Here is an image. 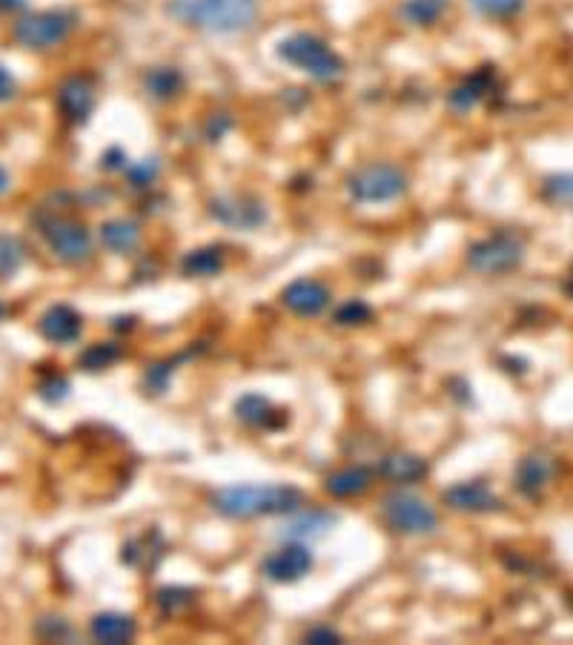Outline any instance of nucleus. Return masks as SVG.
<instances>
[{"label": "nucleus", "instance_id": "obj_1", "mask_svg": "<svg viewBox=\"0 0 573 645\" xmlns=\"http://www.w3.org/2000/svg\"><path fill=\"white\" fill-rule=\"evenodd\" d=\"M167 15L189 30L239 35L258 21V0H169Z\"/></svg>", "mask_w": 573, "mask_h": 645}, {"label": "nucleus", "instance_id": "obj_2", "mask_svg": "<svg viewBox=\"0 0 573 645\" xmlns=\"http://www.w3.org/2000/svg\"><path fill=\"white\" fill-rule=\"evenodd\" d=\"M305 502V493L293 485H233L212 496V507L230 520L293 514Z\"/></svg>", "mask_w": 573, "mask_h": 645}, {"label": "nucleus", "instance_id": "obj_3", "mask_svg": "<svg viewBox=\"0 0 573 645\" xmlns=\"http://www.w3.org/2000/svg\"><path fill=\"white\" fill-rule=\"evenodd\" d=\"M276 52L278 58L307 73L310 78L321 80V84H333L344 75V61H341L339 52L330 50L327 41H321L319 35H310V32L287 35Z\"/></svg>", "mask_w": 573, "mask_h": 645}, {"label": "nucleus", "instance_id": "obj_4", "mask_svg": "<svg viewBox=\"0 0 573 645\" xmlns=\"http://www.w3.org/2000/svg\"><path fill=\"white\" fill-rule=\"evenodd\" d=\"M525 262V239L519 232L499 230L473 241L467 250V267L480 276H505Z\"/></svg>", "mask_w": 573, "mask_h": 645}, {"label": "nucleus", "instance_id": "obj_5", "mask_svg": "<svg viewBox=\"0 0 573 645\" xmlns=\"http://www.w3.org/2000/svg\"><path fill=\"white\" fill-rule=\"evenodd\" d=\"M348 193L359 204H387L407 193V173L396 164L373 161L348 175Z\"/></svg>", "mask_w": 573, "mask_h": 645}, {"label": "nucleus", "instance_id": "obj_6", "mask_svg": "<svg viewBox=\"0 0 573 645\" xmlns=\"http://www.w3.org/2000/svg\"><path fill=\"white\" fill-rule=\"evenodd\" d=\"M73 12H66V9H46V12H30V15H23L21 21L15 23L12 35H15V41L23 50L44 52L52 50V46L64 44L66 37L73 35Z\"/></svg>", "mask_w": 573, "mask_h": 645}, {"label": "nucleus", "instance_id": "obj_7", "mask_svg": "<svg viewBox=\"0 0 573 645\" xmlns=\"http://www.w3.org/2000/svg\"><path fill=\"white\" fill-rule=\"evenodd\" d=\"M382 514L387 525L407 537H421V534H433L439 528V514L428 500H421L416 493L396 491L385 496L382 502Z\"/></svg>", "mask_w": 573, "mask_h": 645}, {"label": "nucleus", "instance_id": "obj_8", "mask_svg": "<svg viewBox=\"0 0 573 645\" xmlns=\"http://www.w3.org/2000/svg\"><path fill=\"white\" fill-rule=\"evenodd\" d=\"M37 225H41V236H44L46 244L52 247V253L58 255L60 262L80 264L92 255V232L80 221H75V218L44 216Z\"/></svg>", "mask_w": 573, "mask_h": 645}, {"label": "nucleus", "instance_id": "obj_9", "mask_svg": "<svg viewBox=\"0 0 573 645\" xmlns=\"http://www.w3.org/2000/svg\"><path fill=\"white\" fill-rule=\"evenodd\" d=\"M207 212L212 221L230 230H258L267 225V204L250 193H227V196L210 198Z\"/></svg>", "mask_w": 573, "mask_h": 645}, {"label": "nucleus", "instance_id": "obj_10", "mask_svg": "<svg viewBox=\"0 0 573 645\" xmlns=\"http://www.w3.org/2000/svg\"><path fill=\"white\" fill-rule=\"evenodd\" d=\"M330 298H333L330 287L319 278H296L282 291V305L301 319H312V316L324 313Z\"/></svg>", "mask_w": 573, "mask_h": 645}, {"label": "nucleus", "instance_id": "obj_11", "mask_svg": "<svg viewBox=\"0 0 573 645\" xmlns=\"http://www.w3.org/2000/svg\"><path fill=\"white\" fill-rule=\"evenodd\" d=\"M496 89H499V75H496V66H482V69H476V73L467 75L462 84H456V87H453V92L448 95V103L453 112L465 116V112H471V109L480 107L485 98H491Z\"/></svg>", "mask_w": 573, "mask_h": 645}, {"label": "nucleus", "instance_id": "obj_12", "mask_svg": "<svg viewBox=\"0 0 573 645\" xmlns=\"http://www.w3.org/2000/svg\"><path fill=\"white\" fill-rule=\"evenodd\" d=\"M312 571V554L305 543H290L269 554L264 562V573L273 582H298Z\"/></svg>", "mask_w": 573, "mask_h": 645}, {"label": "nucleus", "instance_id": "obj_13", "mask_svg": "<svg viewBox=\"0 0 573 645\" xmlns=\"http://www.w3.org/2000/svg\"><path fill=\"white\" fill-rule=\"evenodd\" d=\"M58 109L69 123H87L95 109V80L73 75L58 87Z\"/></svg>", "mask_w": 573, "mask_h": 645}, {"label": "nucleus", "instance_id": "obj_14", "mask_svg": "<svg viewBox=\"0 0 573 645\" xmlns=\"http://www.w3.org/2000/svg\"><path fill=\"white\" fill-rule=\"evenodd\" d=\"M444 505L459 511V514H494L502 511V500L485 482H462L444 491Z\"/></svg>", "mask_w": 573, "mask_h": 645}, {"label": "nucleus", "instance_id": "obj_15", "mask_svg": "<svg viewBox=\"0 0 573 645\" xmlns=\"http://www.w3.org/2000/svg\"><path fill=\"white\" fill-rule=\"evenodd\" d=\"M37 330L52 345H73L84 330L80 313L69 305H52L49 310L37 319Z\"/></svg>", "mask_w": 573, "mask_h": 645}, {"label": "nucleus", "instance_id": "obj_16", "mask_svg": "<svg viewBox=\"0 0 573 645\" xmlns=\"http://www.w3.org/2000/svg\"><path fill=\"white\" fill-rule=\"evenodd\" d=\"M335 523H339V516L330 511H293V516L282 528V537L293 539V543H312V539L327 537Z\"/></svg>", "mask_w": 573, "mask_h": 645}, {"label": "nucleus", "instance_id": "obj_17", "mask_svg": "<svg viewBox=\"0 0 573 645\" xmlns=\"http://www.w3.org/2000/svg\"><path fill=\"white\" fill-rule=\"evenodd\" d=\"M553 471H557L553 457H548L544 450H533V453L519 459V468H516V488H519L525 496H539L553 479Z\"/></svg>", "mask_w": 573, "mask_h": 645}, {"label": "nucleus", "instance_id": "obj_18", "mask_svg": "<svg viewBox=\"0 0 573 645\" xmlns=\"http://www.w3.org/2000/svg\"><path fill=\"white\" fill-rule=\"evenodd\" d=\"M378 477H385L387 482H396V485H410V482H419V479L428 477V462L416 453H405V450H396V453H387L378 462Z\"/></svg>", "mask_w": 573, "mask_h": 645}, {"label": "nucleus", "instance_id": "obj_19", "mask_svg": "<svg viewBox=\"0 0 573 645\" xmlns=\"http://www.w3.org/2000/svg\"><path fill=\"white\" fill-rule=\"evenodd\" d=\"M235 416H239L244 425H250V428L264 430L282 428L284 422H287V414H284V411H276L273 402L264 400V396H255V393H247V396H241V400L235 402Z\"/></svg>", "mask_w": 573, "mask_h": 645}, {"label": "nucleus", "instance_id": "obj_20", "mask_svg": "<svg viewBox=\"0 0 573 645\" xmlns=\"http://www.w3.org/2000/svg\"><path fill=\"white\" fill-rule=\"evenodd\" d=\"M89 634L95 643L107 645H124L135 637V620L130 614H118V611H103L95 614L89 623Z\"/></svg>", "mask_w": 573, "mask_h": 645}, {"label": "nucleus", "instance_id": "obj_21", "mask_svg": "<svg viewBox=\"0 0 573 645\" xmlns=\"http://www.w3.org/2000/svg\"><path fill=\"white\" fill-rule=\"evenodd\" d=\"M101 244L107 247L109 253L115 255H130L141 247V225L132 221V218H112V221H103L101 225Z\"/></svg>", "mask_w": 573, "mask_h": 645}, {"label": "nucleus", "instance_id": "obj_22", "mask_svg": "<svg viewBox=\"0 0 573 645\" xmlns=\"http://www.w3.org/2000/svg\"><path fill=\"white\" fill-rule=\"evenodd\" d=\"M227 264L224 247L210 244V247H198V250H189L181 259V273L189 278H212L218 276Z\"/></svg>", "mask_w": 573, "mask_h": 645}, {"label": "nucleus", "instance_id": "obj_23", "mask_svg": "<svg viewBox=\"0 0 573 645\" xmlns=\"http://www.w3.org/2000/svg\"><path fill=\"white\" fill-rule=\"evenodd\" d=\"M371 485H373V473L367 471V468H362V464H356V468H341V471L330 473L324 482L327 493L335 496V500H353V496H362V493Z\"/></svg>", "mask_w": 573, "mask_h": 645}, {"label": "nucleus", "instance_id": "obj_24", "mask_svg": "<svg viewBox=\"0 0 573 645\" xmlns=\"http://www.w3.org/2000/svg\"><path fill=\"white\" fill-rule=\"evenodd\" d=\"M144 89L155 101H173L184 89V75L175 66H155L144 78Z\"/></svg>", "mask_w": 573, "mask_h": 645}, {"label": "nucleus", "instance_id": "obj_25", "mask_svg": "<svg viewBox=\"0 0 573 645\" xmlns=\"http://www.w3.org/2000/svg\"><path fill=\"white\" fill-rule=\"evenodd\" d=\"M448 7L450 0H405L399 12L410 26H433L436 21H442Z\"/></svg>", "mask_w": 573, "mask_h": 645}, {"label": "nucleus", "instance_id": "obj_26", "mask_svg": "<svg viewBox=\"0 0 573 645\" xmlns=\"http://www.w3.org/2000/svg\"><path fill=\"white\" fill-rule=\"evenodd\" d=\"M26 262V244L18 236L0 232V278H12Z\"/></svg>", "mask_w": 573, "mask_h": 645}, {"label": "nucleus", "instance_id": "obj_27", "mask_svg": "<svg viewBox=\"0 0 573 645\" xmlns=\"http://www.w3.org/2000/svg\"><path fill=\"white\" fill-rule=\"evenodd\" d=\"M118 359H121V348H118V345H112V341H98V345H92V348H87L80 353L78 362L80 368L95 373V370H103L109 368V364H115Z\"/></svg>", "mask_w": 573, "mask_h": 645}, {"label": "nucleus", "instance_id": "obj_28", "mask_svg": "<svg viewBox=\"0 0 573 645\" xmlns=\"http://www.w3.org/2000/svg\"><path fill=\"white\" fill-rule=\"evenodd\" d=\"M471 7L476 9L482 18L508 21V18H516L525 7H528V0H471Z\"/></svg>", "mask_w": 573, "mask_h": 645}, {"label": "nucleus", "instance_id": "obj_29", "mask_svg": "<svg viewBox=\"0 0 573 645\" xmlns=\"http://www.w3.org/2000/svg\"><path fill=\"white\" fill-rule=\"evenodd\" d=\"M542 196L559 207H571L573 210V173L548 175L542 184Z\"/></svg>", "mask_w": 573, "mask_h": 645}, {"label": "nucleus", "instance_id": "obj_30", "mask_svg": "<svg viewBox=\"0 0 573 645\" xmlns=\"http://www.w3.org/2000/svg\"><path fill=\"white\" fill-rule=\"evenodd\" d=\"M126 178H130V184L135 189H146L153 187L155 182H158L161 175V161L158 158H144V161H135V164H126Z\"/></svg>", "mask_w": 573, "mask_h": 645}, {"label": "nucleus", "instance_id": "obj_31", "mask_svg": "<svg viewBox=\"0 0 573 645\" xmlns=\"http://www.w3.org/2000/svg\"><path fill=\"white\" fill-rule=\"evenodd\" d=\"M155 602H158V609L164 614H178V611L189 609L196 602V591H189V588H161L158 594H155Z\"/></svg>", "mask_w": 573, "mask_h": 645}, {"label": "nucleus", "instance_id": "obj_32", "mask_svg": "<svg viewBox=\"0 0 573 645\" xmlns=\"http://www.w3.org/2000/svg\"><path fill=\"white\" fill-rule=\"evenodd\" d=\"M371 319H373L371 305H364V302H359V298H353V302H344V305L335 310V325H341V327L367 325Z\"/></svg>", "mask_w": 573, "mask_h": 645}, {"label": "nucleus", "instance_id": "obj_33", "mask_svg": "<svg viewBox=\"0 0 573 645\" xmlns=\"http://www.w3.org/2000/svg\"><path fill=\"white\" fill-rule=\"evenodd\" d=\"M37 393H41V400L49 402V405H58V402H64L66 396H69V382H66L64 376H49L41 382Z\"/></svg>", "mask_w": 573, "mask_h": 645}, {"label": "nucleus", "instance_id": "obj_34", "mask_svg": "<svg viewBox=\"0 0 573 645\" xmlns=\"http://www.w3.org/2000/svg\"><path fill=\"white\" fill-rule=\"evenodd\" d=\"M46 623L52 625L49 631L37 628V634H41L44 639H73V628H69V625H66L60 616L58 620H55V616H46Z\"/></svg>", "mask_w": 573, "mask_h": 645}, {"label": "nucleus", "instance_id": "obj_35", "mask_svg": "<svg viewBox=\"0 0 573 645\" xmlns=\"http://www.w3.org/2000/svg\"><path fill=\"white\" fill-rule=\"evenodd\" d=\"M18 95V80L15 75L9 73L7 66L0 64V101H12Z\"/></svg>", "mask_w": 573, "mask_h": 645}, {"label": "nucleus", "instance_id": "obj_36", "mask_svg": "<svg viewBox=\"0 0 573 645\" xmlns=\"http://www.w3.org/2000/svg\"><path fill=\"white\" fill-rule=\"evenodd\" d=\"M169 373H173V364H158V368H153L146 373V384H153L155 391H164Z\"/></svg>", "mask_w": 573, "mask_h": 645}, {"label": "nucleus", "instance_id": "obj_37", "mask_svg": "<svg viewBox=\"0 0 573 645\" xmlns=\"http://www.w3.org/2000/svg\"><path fill=\"white\" fill-rule=\"evenodd\" d=\"M101 167L103 170H126V155L118 150V146H112L107 155H101Z\"/></svg>", "mask_w": 573, "mask_h": 645}, {"label": "nucleus", "instance_id": "obj_38", "mask_svg": "<svg viewBox=\"0 0 573 645\" xmlns=\"http://www.w3.org/2000/svg\"><path fill=\"white\" fill-rule=\"evenodd\" d=\"M341 634L333 628H312L310 634H307V643H339Z\"/></svg>", "mask_w": 573, "mask_h": 645}, {"label": "nucleus", "instance_id": "obj_39", "mask_svg": "<svg viewBox=\"0 0 573 645\" xmlns=\"http://www.w3.org/2000/svg\"><path fill=\"white\" fill-rule=\"evenodd\" d=\"M9 184H12V182H9V173H7V170H3V167H0V196H3V193H7Z\"/></svg>", "mask_w": 573, "mask_h": 645}, {"label": "nucleus", "instance_id": "obj_40", "mask_svg": "<svg viewBox=\"0 0 573 645\" xmlns=\"http://www.w3.org/2000/svg\"><path fill=\"white\" fill-rule=\"evenodd\" d=\"M3 316H7V307L0 305V319H3Z\"/></svg>", "mask_w": 573, "mask_h": 645}]
</instances>
